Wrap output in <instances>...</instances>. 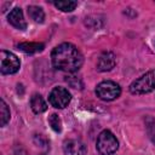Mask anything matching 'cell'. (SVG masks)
<instances>
[{"label":"cell","instance_id":"obj_1","mask_svg":"<svg viewBox=\"0 0 155 155\" xmlns=\"http://www.w3.org/2000/svg\"><path fill=\"white\" fill-rule=\"evenodd\" d=\"M51 61L56 69L65 73H75L81 68L84 56L75 45L63 42L52 50Z\"/></svg>","mask_w":155,"mask_h":155},{"label":"cell","instance_id":"obj_2","mask_svg":"<svg viewBox=\"0 0 155 155\" xmlns=\"http://www.w3.org/2000/svg\"><path fill=\"white\" fill-rule=\"evenodd\" d=\"M155 90V69L143 74L130 85V92L132 94H145Z\"/></svg>","mask_w":155,"mask_h":155},{"label":"cell","instance_id":"obj_3","mask_svg":"<svg viewBox=\"0 0 155 155\" xmlns=\"http://www.w3.org/2000/svg\"><path fill=\"white\" fill-rule=\"evenodd\" d=\"M96 148L99 155H111L117 150L119 142L109 130H104L99 133L97 138Z\"/></svg>","mask_w":155,"mask_h":155},{"label":"cell","instance_id":"obj_4","mask_svg":"<svg viewBox=\"0 0 155 155\" xmlns=\"http://www.w3.org/2000/svg\"><path fill=\"white\" fill-rule=\"evenodd\" d=\"M96 94L98 98H101L102 101H114L117 97H120L121 94V87L119 84L107 80V81H102L97 85L96 87Z\"/></svg>","mask_w":155,"mask_h":155},{"label":"cell","instance_id":"obj_5","mask_svg":"<svg viewBox=\"0 0 155 155\" xmlns=\"http://www.w3.org/2000/svg\"><path fill=\"white\" fill-rule=\"evenodd\" d=\"M71 101V94L70 92L64 88V87H54L48 96V102L50 104L56 108V109H64L65 107H68V104Z\"/></svg>","mask_w":155,"mask_h":155},{"label":"cell","instance_id":"obj_6","mask_svg":"<svg viewBox=\"0 0 155 155\" xmlns=\"http://www.w3.org/2000/svg\"><path fill=\"white\" fill-rule=\"evenodd\" d=\"M1 57H0V71L2 74H15L19 70L21 62L18 57L6 50H1Z\"/></svg>","mask_w":155,"mask_h":155},{"label":"cell","instance_id":"obj_7","mask_svg":"<svg viewBox=\"0 0 155 155\" xmlns=\"http://www.w3.org/2000/svg\"><path fill=\"white\" fill-rule=\"evenodd\" d=\"M63 151L65 155H86L87 149L85 144L78 139H68L63 143Z\"/></svg>","mask_w":155,"mask_h":155},{"label":"cell","instance_id":"obj_8","mask_svg":"<svg viewBox=\"0 0 155 155\" xmlns=\"http://www.w3.org/2000/svg\"><path fill=\"white\" fill-rule=\"evenodd\" d=\"M116 64V57L111 51H104L98 61H97V69L99 71H109Z\"/></svg>","mask_w":155,"mask_h":155},{"label":"cell","instance_id":"obj_9","mask_svg":"<svg viewBox=\"0 0 155 155\" xmlns=\"http://www.w3.org/2000/svg\"><path fill=\"white\" fill-rule=\"evenodd\" d=\"M7 21L11 25H13L15 28L19 29V30H24L27 28V22L24 19V16H23V12L19 7H16L13 8L8 16H7Z\"/></svg>","mask_w":155,"mask_h":155},{"label":"cell","instance_id":"obj_10","mask_svg":"<svg viewBox=\"0 0 155 155\" xmlns=\"http://www.w3.org/2000/svg\"><path fill=\"white\" fill-rule=\"evenodd\" d=\"M30 108H31V110H33L35 114H41V113L46 111L47 104H46V102L44 101V98H42L40 94L35 93V94H33L31 98H30Z\"/></svg>","mask_w":155,"mask_h":155},{"label":"cell","instance_id":"obj_11","mask_svg":"<svg viewBox=\"0 0 155 155\" xmlns=\"http://www.w3.org/2000/svg\"><path fill=\"white\" fill-rule=\"evenodd\" d=\"M18 48L25 53H36L41 52L45 48V45L42 42H21L18 44Z\"/></svg>","mask_w":155,"mask_h":155},{"label":"cell","instance_id":"obj_12","mask_svg":"<svg viewBox=\"0 0 155 155\" xmlns=\"http://www.w3.org/2000/svg\"><path fill=\"white\" fill-rule=\"evenodd\" d=\"M28 15L36 23H42L44 19H45V12H44V10L41 7H39V6H35V5L28 6Z\"/></svg>","mask_w":155,"mask_h":155},{"label":"cell","instance_id":"obj_13","mask_svg":"<svg viewBox=\"0 0 155 155\" xmlns=\"http://www.w3.org/2000/svg\"><path fill=\"white\" fill-rule=\"evenodd\" d=\"M53 5L63 12H71L78 6V2L70 0H59V1H53Z\"/></svg>","mask_w":155,"mask_h":155},{"label":"cell","instance_id":"obj_14","mask_svg":"<svg viewBox=\"0 0 155 155\" xmlns=\"http://www.w3.org/2000/svg\"><path fill=\"white\" fill-rule=\"evenodd\" d=\"M145 128H147L148 137L155 144V119L154 117H147V120H145Z\"/></svg>","mask_w":155,"mask_h":155},{"label":"cell","instance_id":"obj_15","mask_svg":"<svg viewBox=\"0 0 155 155\" xmlns=\"http://www.w3.org/2000/svg\"><path fill=\"white\" fill-rule=\"evenodd\" d=\"M48 124L51 126V128L54 131V132H61L62 131V121L59 119V116L57 114H51L50 117H48Z\"/></svg>","mask_w":155,"mask_h":155},{"label":"cell","instance_id":"obj_16","mask_svg":"<svg viewBox=\"0 0 155 155\" xmlns=\"http://www.w3.org/2000/svg\"><path fill=\"white\" fill-rule=\"evenodd\" d=\"M0 125L5 126L10 121V109L4 99H1V116H0Z\"/></svg>","mask_w":155,"mask_h":155},{"label":"cell","instance_id":"obj_17","mask_svg":"<svg viewBox=\"0 0 155 155\" xmlns=\"http://www.w3.org/2000/svg\"><path fill=\"white\" fill-rule=\"evenodd\" d=\"M13 155H27V151L23 148H16L13 151Z\"/></svg>","mask_w":155,"mask_h":155}]
</instances>
